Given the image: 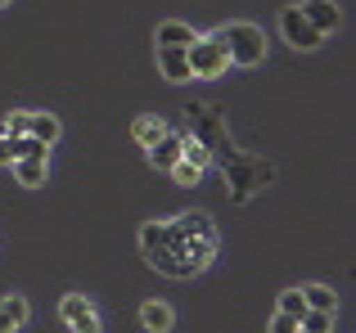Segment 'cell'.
I'll use <instances>...</instances> for the list:
<instances>
[{"label": "cell", "instance_id": "1", "mask_svg": "<svg viewBox=\"0 0 356 333\" xmlns=\"http://www.w3.org/2000/svg\"><path fill=\"white\" fill-rule=\"evenodd\" d=\"M185 131H190V140L208 153V162L221 166V176H226L230 198L235 203H248L257 189H266V185L275 180V162L270 158H257V153L235 149V140H230V131H226V113H221L217 104L190 99V104H185Z\"/></svg>", "mask_w": 356, "mask_h": 333}, {"label": "cell", "instance_id": "2", "mask_svg": "<svg viewBox=\"0 0 356 333\" xmlns=\"http://www.w3.org/2000/svg\"><path fill=\"white\" fill-rule=\"evenodd\" d=\"M217 257V225L208 212H185L176 221H163V239L149 253V266L167 280H190Z\"/></svg>", "mask_w": 356, "mask_h": 333}, {"label": "cell", "instance_id": "3", "mask_svg": "<svg viewBox=\"0 0 356 333\" xmlns=\"http://www.w3.org/2000/svg\"><path fill=\"white\" fill-rule=\"evenodd\" d=\"M217 36H221V45H226L235 68H257L261 54H266V36H261L257 23H230V27H221Z\"/></svg>", "mask_w": 356, "mask_h": 333}, {"label": "cell", "instance_id": "4", "mask_svg": "<svg viewBox=\"0 0 356 333\" xmlns=\"http://www.w3.org/2000/svg\"><path fill=\"white\" fill-rule=\"evenodd\" d=\"M185 59H190V77H199V81H217L230 68V54L221 45V36H194L185 45Z\"/></svg>", "mask_w": 356, "mask_h": 333}, {"label": "cell", "instance_id": "5", "mask_svg": "<svg viewBox=\"0 0 356 333\" xmlns=\"http://www.w3.org/2000/svg\"><path fill=\"white\" fill-rule=\"evenodd\" d=\"M280 32H284V41L293 45V50H321V41H325V36L316 32L312 23H307L302 9H293V5L280 14Z\"/></svg>", "mask_w": 356, "mask_h": 333}, {"label": "cell", "instance_id": "6", "mask_svg": "<svg viewBox=\"0 0 356 333\" xmlns=\"http://www.w3.org/2000/svg\"><path fill=\"white\" fill-rule=\"evenodd\" d=\"M59 320H63L72 333H99V311L90 307L81 293H68V298L59 302Z\"/></svg>", "mask_w": 356, "mask_h": 333}, {"label": "cell", "instance_id": "7", "mask_svg": "<svg viewBox=\"0 0 356 333\" xmlns=\"http://www.w3.org/2000/svg\"><path fill=\"white\" fill-rule=\"evenodd\" d=\"M158 72H163V81H172V86H185L190 77V59H185V45H158Z\"/></svg>", "mask_w": 356, "mask_h": 333}, {"label": "cell", "instance_id": "8", "mask_svg": "<svg viewBox=\"0 0 356 333\" xmlns=\"http://www.w3.org/2000/svg\"><path fill=\"white\" fill-rule=\"evenodd\" d=\"M298 9L307 14V23H312V27H316L321 36L339 32V23H343V14H339V5H334V0H302Z\"/></svg>", "mask_w": 356, "mask_h": 333}, {"label": "cell", "instance_id": "9", "mask_svg": "<svg viewBox=\"0 0 356 333\" xmlns=\"http://www.w3.org/2000/svg\"><path fill=\"white\" fill-rule=\"evenodd\" d=\"M181 158H185V135H176V131H167L163 140L149 144V162H154L158 171H172Z\"/></svg>", "mask_w": 356, "mask_h": 333}, {"label": "cell", "instance_id": "10", "mask_svg": "<svg viewBox=\"0 0 356 333\" xmlns=\"http://www.w3.org/2000/svg\"><path fill=\"white\" fill-rule=\"evenodd\" d=\"M23 325H27V298H18V293L0 298V333H18Z\"/></svg>", "mask_w": 356, "mask_h": 333}, {"label": "cell", "instance_id": "11", "mask_svg": "<svg viewBox=\"0 0 356 333\" xmlns=\"http://www.w3.org/2000/svg\"><path fill=\"white\" fill-rule=\"evenodd\" d=\"M140 325H145L149 333H167L176 325V316H172V307H167V302H154L149 298L145 307H140Z\"/></svg>", "mask_w": 356, "mask_h": 333}, {"label": "cell", "instance_id": "12", "mask_svg": "<svg viewBox=\"0 0 356 333\" xmlns=\"http://www.w3.org/2000/svg\"><path fill=\"white\" fill-rule=\"evenodd\" d=\"M14 180L23 189H41L45 185V158H14Z\"/></svg>", "mask_w": 356, "mask_h": 333}, {"label": "cell", "instance_id": "13", "mask_svg": "<svg viewBox=\"0 0 356 333\" xmlns=\"http://www.w3.org/2000/svg\"><path fill=\"white\" fill-rule=\"evenodd\" d=\"M194 36H199V32H194L190 23H176V18H167V23H158L154 41H158V45H190Z\"/></svg>", "mask_w": 356, "mask_h": 333}, {"label": "cell", "instance_id": "14", "mask_svg": "<svg viewBox=\"0 0 356 333\" xmlns=\"http://www.w3.org/2000/svg\"><path fill=\"white\" fill-rule=\"evenodd\" d=\"M27 135L41 140V144H54V140H59V117H54V113H32V117H27Z\"/></svg>", "mask_w": 356, "mask_h": 333}, {"label": "cell", "instance_id": "15", "mask_svg": "<svg viewBox=\"0 0 356 333\" xmlns=\"http://www.w3.org/2000/svg\"><path fill=\"white\" fill-rule=\"evenodd\" d=\"M131 131H136V140L149 149L154 140H163V135H167V122H163V117H154V113H145V117H136V122H131Z\"/></svg>", "mask_w": 356, "mask_h": 333}, {"label": "cell", "instance_id": "16", "mask_svg": "<svg viewBox=\"0 0 356 333\" xmlns=\"http://www.w3.org/2000/svg\"><path fill=\"white\" fill-rule=\"evenodd\" d=\"M302 298H307V311H334V307H339L334 289H325V284H312V289H302Z\"/></svg>", "mask_w": 356, "mask_h": 333}, {"label": "cell", "instance_id": "17", "mask_svg": "<svg viewBox=\"0 0 356 333\" xmlns=\"http://www.w3.org/2000/svg\"><path fill=\"white\" fill-rule=\"evenodd\" d=\"M9 149H14V158H45V153H50V144L32 140V135H14V140H9Z\"/></svg>", "mask_w": 356, "mask_h": 333}, {"label": "cell", "instance_id": "18", "mask_svg": "<svg viewBox=\"0 0 356 333\" xmlns=\"http://www.w3.org/2000/svg\"><path fill=\"white\" fill-rule=\"evenodd\" d=\"M298 329L302 333H330L334 329V311H307V316L298 320Z\"/></svg>", "mask_w": 356, "mask_h": 333}, {"label": "cell", "instance_id": "19", "mask_svg": "<svg viewBox=\"0 0 356 333\" xmlns=\"http://www.w3.org/2000/svg\"><path fill=\"white\" fill-rule=\"evenodd\" d=\"M280 311H284V316H293V320H302V316H307V298H302V289L280 293Z\"/></svg>", "mask_w": 356, "mask_h": 333}, {"label": "cell", "instance_id": "20", "mask_svg": "<svg viewBox=\"0 0 356 333\" xmlns=\"http://www.w3.org/2000/svg\"><path fill=\"white\" fill-rule=\"evenodd\" d=\"M172 180H176V185H199V180H203V166L190 162V158H181V162L172 166Z\"/></svg>", "mask_w": 356, "mask_h": 333}, {"label": "cell", "instance_id": "21", "mask_svg": "<svg viewBox=\"0 0 356 333\" xmlns=\"http://www.w3.org/2000/svg\"><path fill=\"white\" fill-rule=\"evenodd\" d=\"M158 239H163V221H145V225H140V253H154L158 248Z\"/></svg>", "mask_w": 356, "mask_h": 333}, {"label": "cell", "instance_id": "22", "mask_svg": "<svg viewBox=\"0 0 356 333\" xmlns=\"http://www.w3.org/2000/svg\"><path fill=\"white\" fill-rule=\"evenodd\" d=\"M27 117H32V113H23V108H18V113L5 117V126H0V131H5L9 140H14V135H27Z\"/></svg>", "mask_w": 356, "mask_h": 333}, {"label": "cell", "instance_id": "23", "mask_svg": "<svg viewBox=\"0 0 356 333\" xmlns=\"http://www.w3.org/2000/svg\"><path fill=\"white\" fill-rule=\"evenodd\" d=\"M270 333H298V320L284 316V311H275V320H270Z\"/></svg>", "mask_w": 356, "mask_h": 333}, {"label": "cell", "instance_id": "24", "mask_svg": "<svg viewBox=\"0 0 356 333\" xmlns=\"http://www.w3.org/2000/svg\"><path fill=\"white\" fill-rule=\"evenodd\" d=\"M5 162H14V149H9V135L0 131V166H5Z\"/></svg>", "mask_w": 356, "mask_h": 333}, {"label": "cell", "instance_id": "25", "mask_svg": "<svg viewBox=\"0 0 356 333\" xmlns=\"http://www.w3.org/2000/svg\"><path fill=\"white\" fill-rule=\"evenodd\" d=\"M5 5H9V0H0V9H5Z\"/></svg>", "mask_w": 356, "mask_h": 333}, {"label": "cell", "instance_id": "26", "mask_svg": "<svg viewBox=\"0 0 356 333\" xmlns=\"http://www.w3.org/2000/svg\"><path fill=\"white\" fill-rule=\"evenodd\" d=\"M298 333H302V329H298Z\"/></svg>", "mask_w": 356, "mask_h": 333}]
</instances>
